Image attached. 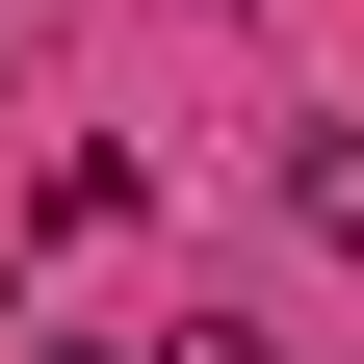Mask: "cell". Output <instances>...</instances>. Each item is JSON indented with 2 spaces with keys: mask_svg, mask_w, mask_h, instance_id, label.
I'll use <instances>...</instances> for the list:
<instances>
[{
  "mask_svg": "<svg viewBox=\"0 0 364 364\" xmlns=\"http://www.w3.org/2000/svg\"><path fill=\"white\" fill-rule=\"evenodd\" d=\"M287 235H312V260H364V130H287Z\"/></svg>",
  "mask_w": 364,
  "mask_h": 364,
  "instance_id": "6da1fadb",
  "label": "cell"
},
{
  "mask_svg": "<svg viewBox=\"0 0 364 364\" xmlns=\"http://www.w3.org/2000/svg\"><path fill=\"white\" fill-rule=\"evenodd\" d=\"M156 364H287V338H260V312H182V338H156Z\"/></svg>",
  "mask_w": 364,
  "mask_h": 364,
  "instance_id": "7a4b0ae2",
  "label": "cell"
}]
</instances>
